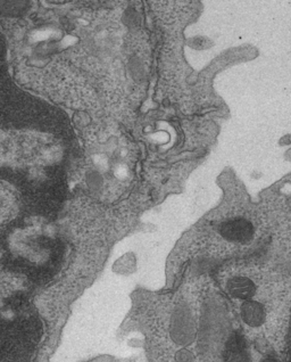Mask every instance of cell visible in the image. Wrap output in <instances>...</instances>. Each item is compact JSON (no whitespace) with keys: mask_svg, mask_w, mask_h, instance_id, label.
I'll list each match as a JSON object with an SVG mask.
<instances>
[{"mask_svg":"<svg viewBox=\"0 0 291 362\" xmlns=\"http://www.w3.org/2000/svg\"><path fill=\"white\" fill-rule=\"evenodd\" d=\"M222 236L233 243H247L253 238L254 228L245 219H234L225 222L221 227Z\"/></svg>","mask_w":291,"mask_h":362,"instance_id":"1","label":"cell"},{"mask_svg":"<svg viewBox=\"0 0 291 362\" xmlns=\"http://www.w3.org/2000/svg\"><path fill=\"white\" fill-rule=\"evenodd\" d=\"M240 317L244 324L248 327L259 328L266 322L268 311L262 302L257 301L255 298L242 302L240 305Z\"/></svg>","mask_w":291,"mask_h":362,"instance_id":"2","label":"cell"},{"mask_svg":"<svg viewBox=\"0 0 291 362\" xmlns=\"http://www.w3.org/2000/svg\"><path fill=\"white\" fill-rule=\"evenodd\" d=\"M227 289L229 296L242 302L253 300L257 292L255 281L246 276H236L229 279Z\"/></svg>","mask_w":291,"mask_h":362,"instance_id":"3","label":"cell"},{"mask_svg":"<svg viewBox=\"0 0 291 362\" xmlns=\"http://www.w3.org/2000/svg\"><path fill=\"white\" fill-rule=\"evenodd\" d=\"M225 362H251L247 343L240 334L231 336L225 348Z\"/></svg>","mask_w":291,"mask_h":362,"instance_id":"4","label":"cell"},{"mask_svg":"<svg viewBox=\"0 0 291 362\" xmlns=\"http://www.w3.org/2000/svg\"><path fill=\"white\" fill-rule=\"evenodd\" d=\"M259 362H281L280 360H278L277 358H274V356H265L262 360Z\"/></svg>","mask_w":291,"mask_h":362,"instance_id":"5","label":"cell"}]
</instances>
